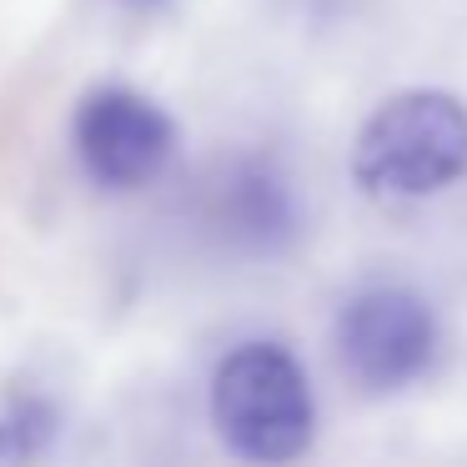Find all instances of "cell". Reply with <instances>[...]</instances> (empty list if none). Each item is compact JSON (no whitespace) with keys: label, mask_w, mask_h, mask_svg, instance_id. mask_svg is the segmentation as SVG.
Here are the masks:
<instances>
[{"label":"cell","mask_w":467,"mask_h":467,"mask_svg":"<svg viewBox=\"0 0 467 467\" xmlns=\"http://www.w3.org/2000/svg\"><path fill=\"white\" fill-rule=\"evenodd\" d=\"M352 176L377 202H422L467 176V106L447 91H397L362 121Z\"/></svg>","instance_id":"1"},{"label":"cell","mask_w":467,"mask_h":467,"mask_svg":"<svg viewBox=\"0 0 467 467\" xmlns=\"http://www.w3.org/2000/svg\"><path fill=\"white\" fill-rule=\"evenodd\" d=\"M71 146L81 171L101 192H141L171 166L176 121L136 86H91L71 116Z\"/></svg>","instance_id":"3"},{"label":"cell","mask_w":467,"mask_h":467,"mask_svg":"<svg viewBox=\"0 0 467 467\" xmlns=\"http://www.w3.org/2000/svg\"><path fill=\"white\" fill-rule=\"evenodd\" d=\"M337 352L367 392H402L432 367L437 317L407 286H367L337 317Z\"/></svg>","instance_id":"4"},{"label":"cell","mask_w":467,"mask_h":467,"mask_svg":"<svg viewBox=\"0 0 467 467\" xmlns=\"http://www.w3.org/2000/svg\"><path fill=\"white\" fill-rule=\"evenodd\" d=\"M212 422L252 467H292L317 437V397L302 362L276 342H246L212 377Z\"/></svg>","instance_id":"2"},{"label":"cell","mask_w":467,"mask_h":467,"mask_svg":"<svg viewBox=\"0 0 467 467\" xmlns=\"http://www.w3.org/2000/svg\"><path fill=\"white\" fill-rule=\"evenodd\" d=\"M61 437V412L51 397L26 392L0 412V467H41Z\"/></svg>","instance_id":"6"},{"label":"cell","mask_w":467,"mask_h":467,"mask_svg":"<svg viewBox=\"0 0 467 467\" xmlns=\"http://www.w3.org/2000/svg\"><path fill=\"white\" fill-rule=\"evenodd\" d=\"M206 216L226 246L252 256H272L296 236V196L286 176L262 156H242V161L222 166L212 196H206Z\"/></svg>","instance_id":"5"},{"label":"cell","mask_w":467,"mask_h":467,"mask_svg":"<svg viewBox=\"0 0 467 467\" xmlns=\"http://www.w3.org/2000/svg\"><path fill=\"white\" fill-rule=\"evenodd\" d=\"M131 5H161V0H131Z\"/></svg>","instance_id":"7"}]
</instances>
